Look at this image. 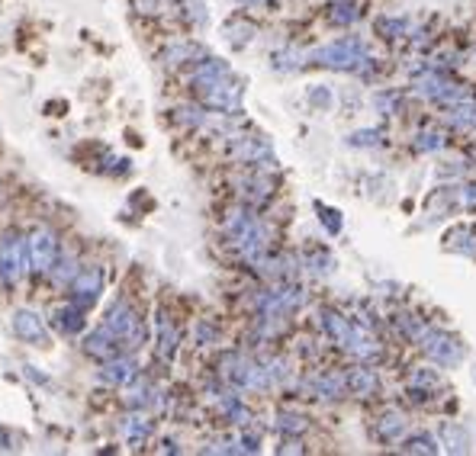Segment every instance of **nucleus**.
<instances>
[{
  "mask_svg": "<svg viewBox=\"0 0 476 456\" xmlns=\"http://www.w3.org/2000/svg\"><path fill=\"white\" fill-rule=\"evenodd\" d=\"M454 126H463V128L476 126V103H463L460 109H454Z\"/></svg>",
  "mask_w": 476,
  "mask_h": 456,
  "instance_id": "obj_1",
  "label": "nucleus"
},
{
  "mask_svg": "<svg viewBox=\"0 0 476 456\" xmlns=\"http://www.w3.org/2000/svg\"><path fill=\"white\" fill-rule=\"evenodd\" d=\"M473 379H476V373H473Z\"/></svg>",
  "mask_w": 476,
  "mask_h": 456,
  "instance_id": "obj_2",
  "label": "nucleus"
}]
</instances>
